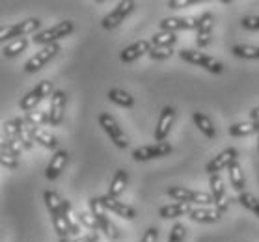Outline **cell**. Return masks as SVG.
<instances>
[{
  "mask_svg": "<svg viewBox=\"0 0 259 242\" xmlns=\"http://www.w3.org/2000/svg\"><path fill=\"white\" fill-rule=\"evenodd\" d=\"M41 26L39 23V19H26L23 23H17V24H10V26H2L0 28V39L4 43H10L13 39H17V37H24V36H30V34H35V30Z\"/></svg>",
  "mask_w": 259,
  "mask_h": 242,
  "instance_id": "1",
  "label": "cell"
},
{
  "mask_svg": "<svg viewBox=\"0 0 259 242\" xmlns=\"http://www.w3.org/2000/svg\"><path fill=\"white\" fill-rule=\"evenodd\" d=\"M166 194L177 203H200V205H211L214 203V198L205 192H198V190H190L185 186H170L166 190Z\"/></svg>",
  "mask_w": 259,
  "mask_h": 242,
  "instance_id": "2",
  "label": "cell"
},
{
  "mask_svg": "<svg viewBox=\"0 0 259 242\" xmlns=\"http://www.w3.org/2000/svg\"><path fill=\"white\" fill-rule=\"evenodd\" d=\"M75 30V24H73V21H62V23H58L56 26H51V28L43 30V32H39V34H35L34 37H32V41L37 43V45H53V43H56L58 39H62V37H67Z\"/></svg>",
  "mask_w": 259,
  "mask_h": 242,
  "instance_id": "3",
  "label": "cell"
},
{
  "mask_svg": "<svg viewBox=\"0 0 259 242\" xmlns=\"http://www.w3.org/2000/svg\"><path fill=\"white\" fill-rule=\"evenodd\" d=\"M90 209H92V214H94L95 218H97V222H99L101 231H105V235L108 236L110 240H118L119 238L118 227L112 224L110 216L106 214V209L103 207L99 198H92V200H90Z\"/></svg>",
  "mask_w": 259,
  "mask_h": 242,
  "instance_id": "4",
  "label": "cell"
},
{
  "mask_svg": "<svg viewBox=\"0 0 259 242\" xmlns=\"http://www.w3.org/2000/svg\"><path fill=\"white\" fill-rule=\"evenodd\" d=\"M97 119H99V125L103 127V130H105L106 134L110 136V140L116 143V148L125 149L127 146H129V140H127L125 132L121 130V127L118 125V121H116V119H114L110 114H108V112H101Z\"/></svg>",
  "mask_w": 259,
  "mask_h": 242,
  "instance_id": "5",
  "label": "cell"
},
{
  "mask_svg": "<svg viewBox=\"0 0 259 242\" xmlns=\"http://www.w3.org/2000/svg\"><path fill=\"white\" fill-rule=\"evenodd\" d=\"M179 58H181L183 62L200 65V67L207 69L209 73H222V69H224V65L220 64V62H217L214 58H211V56H207V54H203V53H198V51H189V49L185 51V49H183L181 53H179Z\"/></svg>",
  "mask_w": 259,
  "mask_h": 242,
  "instance_id": "6",
  "label": "cell"
},
{
  "mask_svg": "<svg viewBox=\"0 0 259 242\" xmlns=\"http://www.w3.org/2000/svg\"><path fill=\"white\" fill-rule=\"evenodd\" d=\"M58 53H60L58 43H53V45L43 47L39 53H35V56H32V58L24 64V71H26V73H37L41 67H45V65H47Z\"/></svg>",
  "mask_w": 259,
  "mask_h": 242,
  "instance_id": "7",
  "label": "cell"
},
{
  "mask_svg": "<svg viewBox=\"0 0 259 242\" xmlns=\"http://www.w3.org/2000/svg\"><path fill=\"white\" fill-rule=\"evenodd\" d=\"M136 2H133V0H125V2H119L118 6L114 8L112 12L108 13L105 19H103V28L106 30H112L116 28V26H119V24L123 23V19L129 15L133 10H135Z\"/></svg>",
  "mask_w": 259,
  "mask_h": 242,
  "instance_id": "8",
  "label": "cell"
},
{
  "mask_svg": "<svg viewBox=\"0 0 259 242\" xmlns=\"http://www.w3.org/2000/svg\"><path fill=\"white\" fill-rule=\"evenodd\" d=\"M171 153V146L168 142H160L153 143V146H144V148H138L133 151V159L138 160V162H144V160H151V159H159V157H166V155Z\"/></svg>",
  "mask_w": 259,
  "mask_h": 242,
  "instance_id": "9",
  "label": "cell"
},
{
  "mask_svg": "<svg viewBox=\"0 0 259 242\" xmlns=\"http://www.w3.org/2000/svg\"><path fill=\"white\" fill-rule=\"evenodd\" d=\"M237 160V149L235 148H228L224 149L222 153H218L212 160H209L205 166V171L209 175H217L218 171H222L224 168H230V164Z\"/></svg>",
  "mask_w": 259,
  "mask_h": 242,
  "instance_id": "10",
  "label": "cell"
},
{
  "mask_svg": "<svg viewBox=\"0 0 259 242\" xmlns=\"http://www.w3.org/2000/svg\"><path fill=\"white\" fill-rule=\"evenodd\" d=\"M159 24L164 32L198 30V26H200V17H168V19H162Z\"/></svg>",
  "mask_w": 259,
  "mask_h": 242,
  "instance_id": "11",
  "label": "cell"
},
{
  "mask_svg": "<svg viewBox=\"0 0 259 242\" xmlns=\"http://www.w3.org/2000/svg\"><path fill=\"white\" fill-rule=\"evenodd\" d=\"M176 121V110L171 107H164L160 112L159 123L155 127V143H160L166 140V136L170 134L171 125Z\"/></svg>",
  "mask_w": 259,
  "mask_h": 242,
  "instance_id": "12",
  "label": "cell"
},
{
  "mask_svg": "<svg viewBox=\"0 0 259 242\" xmlns=\"http://www.w3.org/2000/svg\"><path fill=\"white\" fill-rule=\"evenodd\" d=\"M65 110V93L62 89H56L51 97V107H49V123L53 127H58L64 119Z\"/></svg>",
  "mask_w": 259,
  "mask_h": 242,
  "instance_id": "13",
  "label": "cell"
},
{
  "mask_svg": "<svg viewBox=\"0 0 259 242\" xmlns=\"http://www.w3.org/2000/svg\"><path fill=\"white\" fill-rule=\"evenodd\" d=\"M211 190H212V198H214V207H217L220 213L224 214L228 211V205H230V198L226 194V188H224V181L220 175H211Z\"/></svg>",
  "mask_w": 259,
  "mask_h": 242,
  "instance_id": "14",
  "label": "cell"
},
{
  "mask_svg": "<svg viewBox=\"0 0 259 242\" xmlns=\"http://www.w3.org/2000/svg\"><path fill=\"white\" fill-rule=\"evenodd\" d=\"M99 200H101V203H103V207H105L106 211L118 214V216H121V218H125V220H135L136 218L135 209L129 207V205H125V203H121V201H118L116 198H110V196L106 194V196H103V198H99Z\"/></svg>",
  "mask_w": 259,
  "mask_h": 242,
  "instance_id": "15",
  "label": "cell"
},
{
  "mask_svg": "<svg viewBox=\"0 0 259 242\" xmlns=\"http://www.w3.org/2000/svg\"><path fill=\"white\" fill-rule=\"evenodd\" d=\"M212 26H214V17H212L211 12H205L200 17V26H198V36H196V43L200 49H205L209 43H211V34H212Z\"/></svg>",
  "mask_w": 259,
  "mask_h": 242,
  "instance_id": "16",
  "label": "cell"
},
{
  "mask_svg": "<svg viewBox=\"0 0 259 242\" xmlns=\"http://www.w3.org/2000/svg\"><path fill=\"white\" fill-rule=\"evenodd\" d=\"M149 51H151V41L140 39V41H136V43H133V45H129V47H125L123 51H121V54H119V58H121V62H125V64H131V62L138 60L140 56H144V54H149Z\"/></svg>",
  "mask_w": 259,
  "mask_h": 242,
  "instance_id": "17",
  "label": "cell"
},
{
  "mask_svg": "<svg viewBox=\"0 0 259 242\" xmlns=\"http://www.w3.org/2000/svg\"><path fill=\"white\" fill-rule=\"evenodd\" d=\"M67 159H69V153H67L65 149H60V151H56V153H54V157L51 159V162H49L47 170H45V177L51 179V181H54V179L58 177L60 173L64 171L65 164H67Z\"/></svg>",
  "mask_w": 259,
  "mask_h": 242,
  "instance_id": "18",
  "label": "cell"
},
{
  "mask_svg": "<svg viewBox=\"0 0 259 242\" xmlns=\"http://www.w3.org/2000/svg\"><path fill=\"white\" fill-rule=\"evenodd\" d=\"M4 143L10 148V151H12L17 159L21 157V153H23L24 148H23V143H21V140H19L17 130H15V125H13V119L4 125Z\"/></svg>",
  "mask_w": 259,
  "mask_h": 242,
  "instance_id": "19",
  "label": "cell"
},
{
  "mask_svg": "<svg viewBox=\"0 0 259 242\" xmlns=\"http://www.w3.org/2000/svg\"><path fill=\"white\" fill-rule=\"evenodd\" d=\"M13 125H15V130H17V136L21 143H23L24 149H32L34 146V138H32V129H30L26 118H15L13 119Z\"/></svg>",
  "mask_w": 259,
  "mask_h": 242,
  "instance_id": "20",
  "label": "cell"
},
{
  "mask_svg": "<svg viewBox=\"0 0 259 242\" xmlns=\"http://www.w3.org/2000/svg\"><path fill=\"white\" fill-rule=\"evenodd\" d=\"M220 216H222V213L218 209H207V207H198V209H192V213H190V220L201 222V224L218 222Z\"/></svg>",
  "mask_w": 259,
  "mask_h": 242,
  "instance_id": "21",
  "label": "cell"
},
{
  "mask_svg": "<svg viewBox=\"0 0 259 242\" xmlns=\"http://www.w3.org/2000/svg\"><path fill=\"white\" fill-rule=\"evenodd\" d=\"M192 213V207L190 203H171V205L160 207L159 216L160 218H177V216H185V214Z\"/></svg>",
  "mask_w": 259,
  "mask_h": 242,
  "instance_id": "22",
  "label": "cell"
},
{
  "mask_svg": "<svg viewBox=\"0 0 259 242\" xmlns=\"http://www.w3.org/2000/svg\"><path fill=\"white\" fill-rule=\"evenodd\" d=\"M230 183H231V186L241 194V192H246L244 190V186H246V183H244V173H242V168H241V164L237 162V160H233L230 164Z\"/></svg>",
  "mask_w": 259,
  "mask_h": 242,
  "instance_id": "23",
  "label": "cell"
},
{
  "mask_svg": "<svg viewBox=\"0 0 259 242\" xmlns=\"http://www.w3.org/2000/svg\"><path fill=\"white\" fill-rule=\"evenodd\" d=\"M106 97L112 101L114 105H118V107H123V108H131L133 105H135V97H133L131 93H127L125 89H119V88L108 89Z\"/></svg>",
  "mask_w": 259,
  "mask_h": 242,
  "instance_id": "24",
  "label": "cell"
},
{
  "mask_svg": "<svg viewBox=\"0 0 259 242\" xmlns=\"http://www.w3.org/2000/svg\"><path fill=\"white\" fill-rule=\"evenodd\" d=\"M62 214H64L65 222H67L69 233L80 236V220H78V216L75 214L73 207H71V203L67 200H64V209H62Z\"/></svg>",
  "mask_w": 259,
  "mask_h": 242,
  "instance_id": "25",
  "label": "cell"
},
{
  "mask_svg": "<svg viewBox=\"0 0 259 242\" xmlns=\"http://www.w3.org/2000/svg\"><path fill=\"white\" fill-rule=\"evenodd\" d=\"M127 183H129V173H127L125 170H118V171H116V175H114V179H112V183H110L108 196L118 200V196L125 190Z\"/></svg>",
  "mask_w": 259,
  "mask_h": 242,
  "instance_id": "26",
  "label": "cell"
},
{
  "mask_svg": "<svg viewBox=\"0 0 259 242\" xmlns=\"http://www.w3.org/2000/svg\"><path fill=\"white\" fill-rule=\"evenodd\" d=\"M192 121L196 123V127L207 136V138H214L217 136V129H214V125L209 118H207L203 112H194L192 114Z\"/></svg>",
  "mask_w": 259,
  "mask_h": 242,
  "instance_id": "27",
  "label": "cell"
},
{
  "mask_svg": "<svg viewBox=\"0 0 259 242\" xmlns=\"http://www.w3.org/2000/svg\"><path fill=\"white\" fill-rule=\"evenodd\" d=\"M230 136H250L259 134V123L257 121H246V123H235L228 129Z\"/></svg>",
  "mask_w": 259,
  "mask_h": 242,
  "instance_id": "28",
  "label": "cell"
},
{
  "mask_svg": "<svg viewBox=\"0 0 259 242\" xmlns=\"http://www.w3.org/2000/svg\"><path fill=\"white\" fill-rule=\"evenodd\" d=\"M43 200H45V205H47L49 213L51 214L62 213V209H64V200L58 196V192H54V190H45Z\"/></svg>",
  "mask_w": 259,
  "mask_h": 242,
  "instance_id": "29",
  "label": "cell"
},
{
  "mask_svg": "<svg viewBox=\"0 0 259 242\" xmlns=\"http://www.w3.org/2000/svg\"><path fill=\"white\" fill-rule=\"evenodd\" d=\"M32 138H34V142L41 143L43 148L47 149H56L58 146V140H56V136H53L51 132L43 129H32Z\"/></svg>",
  "mask_w": 259,
  "mask_h": 242,
  "instance_id": "30",
  "label": "cell"
},
{
  "mask_svg": "<svg viewBox=\"0 0 259 242\" xmlns=\"http://www.w3.org/2000/svg\"><path fill=\"white\" fill-rule=\"evenodd\" d=\"M26 47H28V39H26V37H17V39L6 43L4 49H2V53H4L6 58H13V56H17L19 53H23Z\"/></svg>",
  "mask_w": 259,
  "mask_h": 242,
  "instance_id": "31",
  "label": "cell"
},
{
  "mask_svg": "<svg viewBox=\"0 0 259 242\" xmlns=\"http://www.w3.org/2000/svg\"><path fill=\"white\" fill-rule=\"evenodd\" d=\"M0 164H2V168H6V170H17L19 166V159L10 151V148L4 142L0 146Z\"/></svg>",
  "mask_w": 259,
  "mask_h": 242,
  "instance_id": "32",
  "label": "cell"
},
{
  "mask_svg": "<svg viewBox=\"0 0 259 242\" xmlns=\"http://www.w3.org/2000/svg\"><path fill=\"white\" fill-rule=\"evenodd\" d=\"M231 54L237 56V58L259 60V47H253V45H235V47L231 49Z\"/></svg>",
  "mask_w": 259,
  "mask_h": 242,
  "instance_id": "33",
  "label": "cell"
},
{
  "mask_svg": "<svg viewBox=\"0 0 259 242\" xmlns=\"http://www.w3.org/2000/svg\"><path fill=\"white\" fill-rule=\"evenodd\" d=\"M176 41H177L176 32H164V30H160L159 34H155L151 37V47H171Z\"/></svg>",
  "mask_w": 259,
  "mask_h": 242,
  "instance_id": "34",
  "label": "cell"
},
{
  "mask_svg": "<svg viewBox=\"0 0 259 242\" xmlns=\"http://www.w3.org/2000/svg\"><path fill=\"white\" fill-rule=\"evenodd\" d=\"M39 103H41V97L35 93V89H32V91H28V93L21 99L19 107H21V110H24V112L28 114V112H32V110H35V107H37Z\"/></svg>",
  "mask_w": 259,
  "mask_h": 242,
  "instance_id": "35",
  "label": "cell"
},
{
  "mask_svg": "<svg viewBox=\"0 0 259 242\" xmlns=\"http://www.w3.org/2000/svg\"><path fill=\"white\" fill-rule=\"evenodd\" d=\"M237 201H239L244 209L252 211L253 214H257V216H259V200L253 194H250V192H241V194H239V200H237Z\"/></svg>",
  "mask_w": 259,
  "mask_h": 242,
  "instance_id": "36",
  "label": "cell"
},
{
  "mask_svg": "<svg viewBox=\"0 0 259 242\" xmlns=\"http://www.w3.org/2000/svg\"><path fill=\"white\" fill-rule=\"evenodd\" d=\"M26 121H28L30 129H39L43 123H49V112H37V110H32V112L26 114Z\"/></svg>",
  "mask_w": 259,
  "mask_h": 242,
  "instance_id": "37",
  "label": "cell"
},
{
  "mask_svg": "<svg viewBox=\"0 0 259 242\" xmlns=\"http://www.w3.org/2000/svg\"><path fill=\"white\" fill-rule=\"evenodd\" d=\"M53 216V225H54V231L58 233L60 238H67L69 235V227H67V222H65L64 214L58 213V214H51Z\"/></svg>",
  "mask_w": 259,
  "mask_h": 242,
  "instance_id": "38",
  "label": "cell"
},
{
  "mask_svg": "<svg viewBox=\"0 0 259 242\" xmlns=\"http://www.w3.org/2000/svg\"><path fill=\"white\" fill-rule=\"evenodd\" d=\"M78 220H80V224H82L84 227H88V229H92L94 233L101 231L99 222H97V218H95V216H94L92 213H80V214H78Z\"/></svg>",
  "mask_w": 259,
  "mask_h": 242,
  "instance_id": "39",
  "label": "cell"
},
{
  "mask_svg": "<svg viewBox=\"0 0 259 242\" xmlns=\"http://www.w3.org/2000/svg\"><path fill=\"white\" fill-rule=\"evenodd\" d=\"M174 54V49L171 47H151L149 51V58L151 60H166Z\"/></svg>",
  "mask_w": 259,
  "mask_h": 242,
  "instance_id": "40",
  "label": "cell"
},
{
  "mask_svg": "<svg viewBox=\"0 0 259 242\" xmlns=\"http://www.w3.org/2000/svg\"><path fill=\"white\" fill-rule=\"evenodd\" d=\"M185 235H187V227H185L183 224H176L170 231L168 242H183L185 240Z\"/></svg>",
  "mask_w": 259,
  "mask_h": 242,
  "instance_id": "41",
  "label": "cell"
},
{
  "mask_svg": "<svg viewBox=\"0 0 259 242\" xmlns=\"http://www.w3.org/2000/svg\"><path fill=\"white\" fill-rule=\"evenodd\" d=\"M242 28L246 30H259V15H248L241 19Z\"/></svg>",
  "mask_w": 259,
  "mask_h": 242,
  "instance_id": "42",
  "label": "cell"
},
{
  "mask_svg": "<svg viewBox=\"0 0 259 242\" xmlns=\"http://www.w3.org/2000/svg\"><path fill=\"white\" fill-rule=\"evenodd\" d=\"M198 4V0H168L166 6L171 8V10H181V8H190Z\"/></svg>",
  "mask_w": 259,
  "mask_h": 242,
  "instance_id": "43",
  "label": "cell"
},
{
  "mask_svg": "<svg viewBox=\"0 0 259 242\" xmlns=\"http://www.w3.org/2000/svg\"><path fill=\"white\" fill-rule=\"evenodd\" d=\"M157 238H159V229L157 227H149L146 231V235L142 236V242H157Z\"/></svg>",
  "mask_w": 259,
  "mask_h": 242,
  "instance_id": "44",
  "label": "cell"
},
{
  "mask_svg": "<svg viewBox=\"0 0 259 242\" xmlns=\"http://www.w3.org/2000/svg\"><path fill=\"white\" fill-rule=\"evenodd\" d=\"M73 242H99V235L97 233H90V235H80Z\"/></svg>",
  "mask_w": 259,
  "mask_h": 242,
  "instance_id": "45",
  "label": "cell"
},
{
  "mask_svg": "<svg viewBox=\"0 0 259 242\" xmlns=\"http://www.w3.org/2000/svg\"><path fill=\"white\" fill-rule=\"evenodd\" d=\"M250 118H252V121H257L259 123V107H255L252 112H250Z\"/></svg>",
  "mask_w": 259,
  "mask_h": 242,
  "instance_id": "46",
  "label": "cell"
},
{
  "mask_svg": "<svg viewBox=\"0 0 259 242\" xmlns=\"http://www.w3.org/2000/svg\"><path fill=\"white\" fill-rule=\"evenodd\" d=\"M60 242H71L69 238H60Z\"/></svg>",
  "mask_w": 259,
  "mask_h": 242,
  "instance_id": "47",
  "label": "cell"
},
{
  "mask_svg": "<svg viewBox=\"0 0 259 242\" xmlns=\"http://www.w3.org/2000/svg\"><path fill=\"white\" fill-rule=\"evenodd\" d=\"M257 151H259V134H257Z\"/></svg>",
  "mask_w": 259,
  "mask_h": 242,
  "instance_id": "48",
  "label": "cell"
}]
</instances>
